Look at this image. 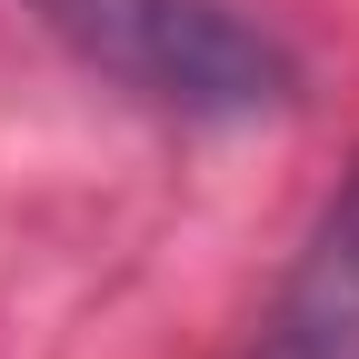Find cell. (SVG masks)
<instances>
[{
	"label": "cell",
	"instance_id": "obj_1",
	"mask_svg": "<svg viewBox=\"0 0 359 359\" xmlns=\"http://www.w3.org/2000/svg\"><path fill=\"white\" fill-rule=\"evenodd\" d=\"M90 70H110L120 90L180 110V120H259L280 110L299 70L259 20H240L230 0H30Z\"/></svg>",
	"mask_w": 359,
	"mask_h": 359
},
{
	"label": "cell",
	"instance_id": "obj_2",
	"mask_svg": "<svg viewBox=\"0 0 359 359\" xmlns=\"http://www.w3.org/2000/svg\"><path fill=\"white\" fill-rule=\"evenodd\" d=\"M259 359H359V160L339 180V200L320 210L280 309H269Z\"/></svg>",
	"mask_w": 359,
	"mask_h": 359
}]
</instances>
